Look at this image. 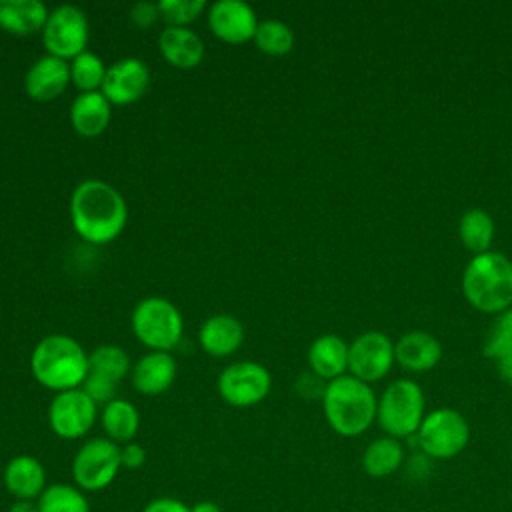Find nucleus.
<instances>
[{
  "instance_id": "17",
  "label": "nucleus",
  "mask_w": 512,
  "mask_h": 512,
  "mask_svg": "<svg viewBox=\"0 0 512 512\" xmlns=\"http://www.w3.org/2000/svg\"><path fill=\"white\" fill-rule=\"evenodd\" d=\"M442 358V346L432 332L410 330L394 344V360L410 372H428Z\"/></svg>"
},
{
  "instance_id": "16",
  "label": "nucleus",
  "mask_w": 512,
  "mask_h": 512,
  "mask_svg": "<svg viewBox=\"0 0 512 512\" xmlns=\"http://www.w3.org/2000/svg\"><path fill=\"white\" fill-rule=\"evenodd\" d=\"M2 482L14 500H38L48 486L42 462L30 454L10 458L4 466Z\"/></svg>"
},
{
  "instance_id": "18",
  "label": "nucleus",
  "mask_w": 512,
  "mask_h": 512,
  "mask_svg": "<svg viewBox=\"0 0 512 512\" xmlns=\"http://www.w3.org/2000/svg\"><path fill=\"white\" fill-rule=\"evenodd\" d=\"M176 378V360L168 352H148L134 368L132 384L140 394H162Z\"/></svg>"
},
{
  "instance_id": "31",
  "label": "nucleus",
  "mask_w": 512,
  "mask_h": 512,
  "mask_svg": "<svg viewBox=\"0 0 512 512\" xmlns=\"http://www.w3.org/2000/svg\"><path fill=\"white\" fill-rule=\"evenodd\" d=\"M482 352L486 358H492L496 362L512 358V306L498 314L486 336Z\"/></svg>"
},
{
  "instance_id": "39",
  "label": "nucleus",
  "mask_w": 512,
  "mask_h": 512,
  "mask_svg": "<svg viewBox=\"0 0 512 512\" xmlns=\"http://www.w3.org/2000/svg\"><path fill=\"white\" fill-rule=\"evenodd\" d=\"M190 512H222V508L212 500H200L190 506Z\"/></svg>"
},
{
  "instance_id": "21",
  "label": "nucleus",
  "mask_w": 512,
  "mask_h": 512,
  "mask_svg": "<svg viewBox=\"0 0 512 512\" xmlns=\"http://www.w3.org/2000/svg\"><path fill=\"white\" fill-rule=\"evenodd\" d=\"M48 14L40 0H0V28L16 36H30L42 30Z\"/></svg>"
},
{
  "instance_id": "14",
  "label": "nucleus",
  "mask_w": 512,
  "mask_h": 512,
  "mask_svg": "<svg viewBox=\"0 0 512 512\" xmlns=\"http://www.w3.org/2000/svg\"><path fill=\"white\" fill-rule=\"evenodd\" d=\"M150 82L148 66L138 58H122L106 68L102 94L110 104L126 106L142 98Z\"/></svg>"
},
{
  "instance_id": "25",
  "label": "nucleus",
  "mask_w": 512,
  "mask_h": 512,
  "mask_svg": "<svg viewBox=\"0 0 512 512\" xmlns=\"http://www.w3.org/2000/svg\"><path fill=\"white\" fill-rule=\"evenodd\" d=\"M100 422H102L106 436L112 442L128 444V442H132V438L138 432L140 414L132 402L116 398V400L108 402L106 406H102Z\"/></svg>"
},
{
  "instance_id": "26",
  "label": "nucleus",
  "mask_w": 512,
  "mask_h": 512,
  "mask_svg": "<svg viewBox=\"0 0 512 512\" xmlns=\"http://www.w3.org/2000/svg\"><path fill=\"white\" fill-rule=\"evenodd\" d=\"M494 220L484 208H470L462 214L458 222L460 242L474 254H482L490 250L494 240Z\"/></svg>"
},
{
  "instance_id": "36",
  "label": "nucleus",
  "mask_w": 512,
  "mask_h": 512,
  "mask_svg": "<svg viewBox=\"0 0 512 512\" xmlns=\"http://www.w3.org/2000/svg\"><path fill=\"white\" fill-rule=\"evenodd\" d=\"M142 512H190V506L172 496H158V498H152L142 508Z\"/></svg>"
},
{
  "instance_id": "1",
  "label": "nucleus",
  "mask_w": 512,
  "mask_h": 512,
  "mask_svg": "<svg viewBox=\"0 0 512 512\" xmlns=\"http://www.w3.org/2000/svg\"><path fill=\"white\" fill-rule=\"evenodd\" d=\"M70 218L84 240L106 244L124 230L128 208L114 186L104 180H84L72 192Z\"/></svg>"
},
{
  "instance_id": "32",
  "label": "nucleus",
  "mask_w": 512,
  "mask_h": 512,
  "mask_svg": "<svg viewBox=\"0 0 512 512\" xmlns=\"http://www.w3.org/2000/svg\"><path fill=\"white\" fill-rule=\"evenodd\" d=\"M204 6V0H162L158 2V12L170 26L186 28V24L196 20Z\"/></svg>"
},
{
  "instance_id": "10",
  "label": "nucleus",
  "mask_w": 512,
  "mask_h": 512,
  "mask_svg": "<svg viewBox=\"0 0 512 512\" xmlns=\"http://www.w3.org/2000/svg\"><path fill=\"white\" fill-rule=\"evenodd\" d=\"M272 386L270 372L258 362H234L218 376L220 396L236 408H248L262 402Z\"/></svg>"
},
{
  "instance_id": "38",
  "label": "nucleus",
  "mask_w": 512,
  "mask_h": 512,
  "mask_svg": "<svg viewBox=\"0 0 512 512\" xmlns=\"http://www.w3.org/2000/svg\"><path fill=\"white\" fill-rule=\"evenodd\" d=\"M496 364H498V374H500V378L512 388V358L500 360V362H496Z\"/></svg>"
},
{
  "instance_id": "28",
  "label": "nucleus",
  "mask_w": 512,
  "mask_h": 512,
  "mask_svg": "<svg viewBox=\"0 0 512 512\" xmlns=\"http://www.w3.org/2000/svg\"><path fill=\"white\" fill-rule=\"evenodd\" d=\"M128 370H130V360L120 346L104 344V346H98L88 356V374L102 376L110 382H118L128 374Z\"/></svg>"
},
{
  "instance_id": "37",
  "label": "nucleus",
  "mask_w": 512,
  "mask_h": 512,
  "mask_svg": "<svg viewBox=\"0 0 512 512\" xmlns=\"http://www.w3.org/2000/svg\"><path fill=\"white\" fill-rule=\"evenodd\" d=\"M6 512H40L36 500H14Z\"/></svg>"
},
{
  "instance_id": "11",
  "label": "nucleus",
  "mask_w": 512,
  "mask_h": 512,
  "mask_svg": "<svg viewBox=\"0 0 512 512\" xmlns=\"http://www.w3.org/2000/svg\"><path fill=\"white\" fill-rule=\"evenodd\" d=\"M96 414V402L82 388H74L54 396L48 408V424L56 436L76 440L94 426Z\"/></svg>"
},
{
  "instance_id": "23",
  "label": "nucleus",
  "mask_w": 512,
  "mask_h": 512,
  "mask_svg": "<svg viewBox=\"0 0 512 512\" xmlns=\"http://www.w3.org/2000/svg\"><path fill=\"white\" fill-rule=\"evenodd\" d=\"M308 362L312 372L320 378L328 382L340 378L344 370H348V344L336 334H322L312 342Z\"/></svg>"
},
{
  "instance_id": "2",
  "label": "nucleus",
  "mask_w": 512,
  "mask_h": 512,
  "mask_svg": "<svg viewBox=\"0 0 512 512\" xmlns=\"http://www.w3.org/2000/svg\"><path fill=\"white\" fill-rule=\"evenodd\" d=\"M462 292L480 312H504L512 306V260L496 250L474 254L462 274Z\"/></svg>"
},
{
  "instance_id": "30",
  "label": "nucleus",
  "mask_w": 512,
  "mask_h": 512,
  "mask_svg": "<svg viewBox=\"0 0 512 512\" xmlns=\"http://www.w3.org/2000/svg\"><path fill=\"white\" fill-rule=\"evenodd\" d=\"M70 74L76 88H80L82 92H96V88H102L106 68L96 54L84 50L72 60Z\"/></svg>"
},
{
  "instance_id": "34",
  "label": "nucleus",
  "mask_w": 512,
  "mask_h": 512,
  "mask_svg": "<svg viewBox=\"0 0 512 512\" xmlns=\"http://www.w3.org/2000/svg\"><path fill=\"white\" fill-rule=\"evenodd\" d=\"M120 462H122V468H128V470L142 468L146 462V450L138 442H128L120 448Z\"/></svg>"
},
{
  "instance_id": "12",
  "label": "nucleus",
  "mask_w": 512,
  "mask_h": 512,
  "mask_svg": "<svg viewBox=\"0 0 512 512\" xmlns=\"http://www.w3.org/2000/svg\"><path fill=\"white\" fill-rule=\"evenodd\" d=\"M394 362V344L380 330H368L348 346V370L370 384L384 378Z\"/></svg>"
},
{
  "instance_id": "13",
  "label": "nucleus",
  "mask_w": 512,
  "mask_h": 512,
  "mask_svg": "<svg viewBox=\"0 0 512 512\" xmlns=\"http://www.w3.org/2000/svg\"><path fill=\"white\" fill-rule=\"evenodd\" d=\"M208 26L212 34L228 44H244L254 38L258 20L242 0H218L208 10Z\"/></svg>"
},
{
  "instance_id": "29",
  "label": "nucleus",
  "mask_w": 512,
  "mask_h": 512,
  "mask_svg": "<svg viewBox=\"0 0 512 512\" xmlns=\"http://www.w3.org/2000/svg\"><path fill=\"white\" fill-rule=\"evenodd\" d=\"M252 40L264 54L284 56L294 46V32L290 30L288 24L280 20H264V22H258V28Z\"/></svg>"
},
{
  "instance_id": "8",
  "label": "nucleus",
  "mask_w": 512,
  "mask_h": 512,
  "mask_svg": "<svg viewBox=\"0 0 512 512\" xmlns=\"http://www.w3.org/2000/svg\"><path fill=\"white\" fill-rule=\"evenodd\" d=\"M122 468L120 446L110 438L86 440L72 458V478L82 492L108 488Z\"/></svg>"
},
{
  "instance_id": "7",
  "label": "nucleus",
  "mask_w": 512,
  "mask_h": 512,
  "mask_svg": "<svg viewBox=\"0 0 512 512\" xmlns=\"http://www.w3.org/2000/svg\"><path fill=\"white\" fill-rule=\"evenodd\" d=\"M182 330V314L166 298H144L132 312V332L144 346L156 352H168L174 348L182 338Z\"/></svg>"
},
{
  "instance_id": "5",
  "label": "nucleus",
  "mask_w": 512,
  "mask_h": 512,
  "mask_svg": "<svg viewBox=\"0 0 512 512\" xmlns=\"http://www.w3.org/2000/svg\"><path fill=\"white\" fill-rule=\"evenodd\" d=\"M424 408L426 400L422 388L414 380L400 378L388 384L378 398L376 420L386 436L408 440L418 432L426 416Z\"/></svg>"
},
{
  "instance_id": "33",
  "label": "nucleus",
  "mask_w": 512,
  "mask_h": 512,
  "mask_svg": "<svg viewBox=\"0 0 512 512\" xmlns=\"http://www.w3.org/2000/svg\"><path fill=\"white\" fill-rule=\"evenodd\" d=\"M80 388L96 402V406L98 404L106 406L108 402L116 400V382H110V380H106L102 376L86 374V380L82 382Z\"/></svg>"
},
{
  "instance_id": "4",
  "label": "nucleus",
  "mask_w": 512,
  "mask_h": 512,
  "mask_svg": "<svg viewBox=\"0 0 512 512\" xmlns=\"http://www.w3.org/2000/svg\"><path fill=\"white\" fill-rule=\"evenodd\" d=\"M34 378L56 392L82 386L88 374V356L82 346L64 334L42 338L30 358Z\"/></svg>"
},
{
  "instance_id": "20",
  "label": "nucleus",
  "mask_w": 512,
  "mask_h": 512,
  "mask_svg": "<svg viewBox=\"0 0 512 512\" xmlns=\"http://www.w3.org/2000/svg\"><path fill=\"white\" fill-rule=\"evenodd\" d=\"M200 344L210 356H228L236 352L244 340V328L230 314H216L200 326Z\"/></svg>"
},
{
  "instance_id": "9",
  "label": "nucleus",
  "mask_w": 512,
  "mask_h": 512,
  "mask_svg": "<svg viewBox=\"0 0 512 512\" xmlns=\"http://www.w3.org/2000/svg\"><path fill=\"white\" fill-rule=\"evenodd\" d=\"M42 42L50 56L76 58L86 50L88 20L78 6L62 4L48 14L42 28Z\"/></svg>"
},
{
  "instance_id": "19",
  "label": "nucleus",
  "mask_w": 512,
  "mask_h": 512,
  "mask_svg": "<svg viewBox=\"0 0 512 512\" xmlns=\"http://www.w3.org/2000/svg\"><path fill=\"white\" fill-rule=\"evenodd\" d=\"M164 60L176 68H194L204 56V44L196 32L182 26H168L158 38Z\"/></svg>"
},
{
  "instance_id": "3",
  "label": "nucleus",
  "mask_w": 512,
  "mask_h": 512,
  "mask_svg": "<svg viewBox=\"0 0 512 512\" xmlns=\"http://www.w3.org/2000/svg\"><path fill=\"white\" fill-rule=\"evenodd\" d=\"M376 406L378 398L374 396V390L354 376L330 380L322 396L326 422L336 434L346 438L360 436L372 426L376 420Z\"/></svg>"
},
{
  "instance_id": "27",
  "label": "nucleus",
  "mask_w": 512,
  "mask_h": 512,
  "mask_svg": "<svg viewBox=\"0 0 512 512\" xmlns=\"http://www.w3.org/2000/svg\"><path fill=\"white\" fill-rule=\"evenodd\" d=\"M36 504L40 512H90L86 492L66 482L48 484Z\"/></svg>"
},
{
  "instance_id": "24",
  "label": "nucleus",
  "mask_w": 512,
  "mask_h": 512,
  "mask_svg": "<svg viewBox=\"0 0 512 512\" xmlns=\"http://www.w3.org/2000/svg\"><path fill=\"white\" fill-rule=\"evenodd\" d=\"M406 460L404 442L392 436L374 438L362 452V470L370 478H386L396 474Z\"/></svg>"
},
{
  "instance_id": "35",
  "label": "nucleus",
  "mask_w": 512,
  "mask_h": 512,
  "mask_svg": "<svg viewBox=\"0 0 512 512\" xmlns=\"http://www.w3.org/2000/svg\"><path fill=\"white\" fill-rule=\"evenodd\" d=\"M160 16L158 12V4H152V2H138L132 6L130 10V18L136 26L140 28H148L150 24L156 22V18Z\"/></svg>"
},
{
  "instance_id": "6",
  "label": "nucleus",
  "mask_w": 512,
  "mask_h": 512,
  "mask_svg": "<svg viewBox=\"0 0 512 512\" xmlns=\"http://www.w3.org/2000/svg\"><path fill=\"white\" fill-rule=\"evenodd\" d=\"M412 440L430 460H450L468 446L470 426L458 410L436 408L424 416Z\"/></svg>"
},
{
  "instance_id": "22",
  "label": "nucleus",
  "mask_w": 512,
  "mask_h": 512,
  "mask_svg": "<svg viewBox=\"0 0 512 512\" xmlns=\"http://www.w3.org/2000/svg\"><path fill=\"white\" fill-rule=\"evenodd\" d=\"M70 122L82 136H98L110 122V102L102 92H82L70 106Z\"/></svg>"
},
{
  "instance_id": "15",
  "label": "nucleus",
  "mask_w": 512,
  "mask_h": 512,
  "mask_svg": "<svg viewBox=\"0 0 512 512\" xmlns=\"http://www.w3.org/2000/svg\"><path fill=\"white\" fill-rule=\"evenodd\" d=\"M70 80H72L70 64L62 58L46 54L30 66L24 78V88L32 100L48 102L60 96L70 84Z\"/></svg>"
}]
</instances>
